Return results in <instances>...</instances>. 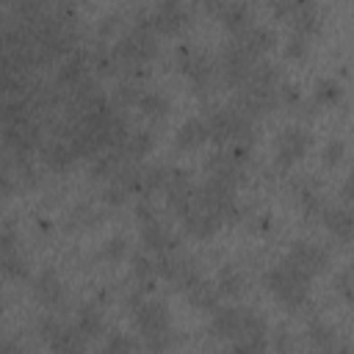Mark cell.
Returning a JSON list of instances; mask_svg holds the SVG:
<instances>
[{
    "instance_id": "cell-21",
    "label": "cell",
    "mask_w": 354,
    "mask_h": 354,
    "mask_svg": "<svg viewBox=\"0 0 354 354\" xmlns=\"http://www.w3.org/2000/svg\"><path fill=\"white\" fill-rule=\"evenodd\" d=\"M216 285H218V293H221V296H227V299H238V296H243V293L249 290V277H246L238 266L227 263V266L218 268V274H216Z\"/></svg>"
},
{
    "instance_id": "cell-35",
    "label": "cell",
    "mask_w": 354,
    "mask_h": 354,
    "mask_svg": "<svg viewBox=\"0 0 354 354\" xmlns=\"http://www.w3.org/2000/svg\"><path fill=\"white\" fill-rule=\"evenodd\" d=\"M144 343H138V340H133V337H127V335H122V332H108V337H105V343H102V348L105 351H111V354H119V351H138Z\"/></svg>"
},
{
    "instance_id": "cell-11",
    "label": "cell",
    "mask_w": 354,
    "mask_h": 354,
    "mask_svg": "<svg viewBox=\"0 0 354 354\" xmlns=\"http://www.w3.org/2000/svg\"><path fill=\"white\" fill-rule=\"evenodd\" d=\"M285 257L290 263H296L301 271H307L310 277H318V274H324L329 268V252L315 241H304V238L293 241Z\"/></svg>"
},
{
    "instance_id": "cell-25",
    "label": "cell",
    "mask_w": 354,
    "mask_h": 354,
    "mask_svg": "<svg viewBox=\"0 0 354 354\" xmlns=\"http://www.w3.org/2000/svg\"><path fill=\"white\" fill-rule=\"evenodd\" d=\"M249 53H254L257 58L260 55H266V53H271L274 47H277V33L271 30V28H263V25H252L249 30H243L241 36H235Z\"/></svg>"
},
{
    "instance_id": "cell-2",
    "label": "cell",
    "mask_w": 354,
    "mask_h": 354,
    "mask_svg": "<svg viewBox=\"0 0 354 354\" xmlns=\"http://www.w3.org/2000/svg\"><path fill=\"white\" fill-rule=\"evenodd\" d=\"M310 274L301 271L296 263H290L288 257H282L277 266H271L263 274V285L268 288V293L277 299L279 307H285L288 313H296L307 304L310 299Z\"/></svg>"
},
{
    "instance_id": "cell-9",
    "label": "cell",
    "mask_w": 354,
    "mask_h": 354,
    "mask_svg": "<svg viewBox=\"0 0 354 354\" xmlns=\"http://www.w3.org/2000/svg\"><path fill=\"white\" fill-rule=\"evenodd\" d=\"M149 25L158 36L174 39L180 36L188 25H191V14L183 6V0H160L152 11H149Z\"/></svg>"
},
{
    "instance_id": "cell-3",
    "label": "cell",
    "mask_w": 354,
    "mask_h": 354,
    "mask_svg": "<svg viewBox=\"0 0 354 354\" xmlns=\"http://www.w3.org/2000/svg\"><path fill=\"white\" fill-rule=\"evenodd\" d=\"M133 324L144 340V348H149V351H166L177 343V337L171 332V313L160 299L141 301L133 313Z\"/></svg>"
},
{
    "instance_id": "cell-20",
    "label": "cell",
    "mask_w": 354,
    "mask_h": 354,
    "mask_svg": "<svg viewBox=\"0 0 354 354\" xmlns=\"http://www.w3.org/2000/svg\"><path fill=\"white\" fill-rule=\"evenodd\" d=\"M218 299H221L218 285L210 282V279H205V277H199V279L185 290V301H188L194 310H202V313H213V310L218 307Z\"/></svg>"
},
{
    "instance_id": "cell-39",
    "label": "cell",
    "mask_w": 354,
    "mask_h": 354,
    "mask_svg": "<svg viewBox=\"0 0 354 354\" xmlns=\"http://www.w3.org/2000/svg\"><path fill=\"white\" fill-rule=\"evenodd\" d=\"M279 105H290V108L301 105V91H299L296 83H282L279 86Z\"/></svg>"
},
{
    "instance_id": "cell-26",
    "label": "cell",
    "mask_w": 354,
    "mask_h": 354,
    "mask_svg": "<svg viewBox=\"0 0 354 354\" xmlns=\"http://www.w3.org/2000/svg\"><path fill=\"white\" fill-rule=\"evenodd\" d=\"M136 108H138L149 122H163V119L169 116V111H171V102H169V97H166L163 91H144Z\"/></svg>"
},
{
    "instance_id": "cell-37",
    "label": "cell",
    "mask_w": 354,
    "mask_h": 354,
    "mask_svg": "<svg viewBox=\"0 0 354 354\" xmlns=\"http://www.w3.org/2000/svg\"><path fill=\"white\" fill-rule=\"evenodd\" d=\"M130 196H133V194H130V188H127L124 183H119V180H111V183L105 185V191H102V199H105L108 205H113V207L124 205Z\"/></svg>"
},
{
    "instance_id": "cell-1",
    "label": "cell",
    "mask_w": 354,
    "mask_h": 354,
    "mask_svg": "<svg viewBox=\"0 0 354 354\" xmlns=\"http://www.w3.org/2000/svg\"><path fill=\"white\" fill-rule=\"evenodd\" d=\"M279 69L268 61H257V66L252 69L249 80L241 83L235 88V105L249 113L252 119H263L266 113H271L279 105Z\"/></svg>"
},
{
    "instance_id": "cell-38",
    "label": "cell",
    "mask_w": 354,
    "mask_h": 354,
    "mask_svg": "<svg viewBox=\"0 0 354 354\" xmlns=\"http://www.w3.org/2000/svg\"><path fill=\"white\" fill-rule=\"evenodd\" d=\"M335 290L346 299L348 307H354V271H337L335 274Z\"/></svg>"
},
{
    "instance_id": "cell-29",
    "label": "cell",
    "mask_w": 354,
    "mask_h": 354,
    "mask_svg": "<svg viewBox=\"0 0 354 354\" xmlns=\"http://www.w3.org/2000/svg\"><path fill=\"white\" fill-rule=\"evenodd\" d=\"M307 343L313 346V348H321V351H329V348H337V332L329 326V324H324V321H310L307 324Z\"/></svg>"
},
{
    "instance_id": "cell-44",
    "label": "cell",
    "mask_w": 354,
    "mask_h": 354,
    "mask_svg": "<svg viewBox=\"0 0 354 354\" xmlns=\"http://www.w3.org/2000/svg\"><path fill=\"white\" fill-rule=\"evenodd\" d=\"M351 241H354V238H351Z\"/></svg>"
},
{
    "instance_id": "cell-10",
    "label": "cell",
    "mask_w": 354,
    "mask_h": 354,
    "mask_svg": "<svg viewBox=\"0 0 354 354\" xmlns=\"http://www.w3.org/2000/svg\"><path fill=\"white\" fill-rule=\"evenodd\" d=\"M30 293L33 301L47 313H61L66 307V288L55 274V268H41L30 282Z\"/></svg>"
},
{
    "instance_id": "cell-16",
    "label": "cell",
    "mask_w": 354,
    "mask_h": 354,
    "mask_svg": "<svg viewBox=\"0 0 354 354\" xmlns=\"http://www.w3.org/2000/svg\"><path fill=\"white\" fill-rule=\"evenodd\" d=\"M39 155H41V163H44L50 171H66V169H72L75 160H80V158L75 155L72 144H69L66 138H61V136L47 138V141L39 147Z\"/></svg>"
},
{
    "instance_id": "cell-31",
    "label": "cell",
    "mask_w": 354,
    "mask_h": 354,
    "mask_svg": "<svg viewBox=\"0 0 354 354\" xmlns=\"http://www.w3.org/2000/svg\"><path fill=\"white\" fill-rule=\"evenodd\" d=\"M290 28H293V33H301V36H307V39L318 36V30H321V14H318V8L313 6V8L301 11V14H296V17L290 19Z\"/></svg>"
},
{
    "instance_id": "cell-6",
    "label": "cell",
    "mask_w": 354,
    "mask_h": 354,
    "mask_svg": "<svg viewBox=\"0 0 354 354\" xmlns=\"http://www.w3.org/2000/svg\"><path fill=\"white\" fill-rule=\"evenodd\" d=\"M310 149H313V133L301 124H288L279 130V136L274 141V163H277V169L288 171Z\"/></svg>"
},
{
    "instance_id": "cell-23",
    "label": "cell",
    "mask_w": 354,
    "mask_h": 354,
    "mask_svg": "<svg viewBox=\"0 0 354 354\" xmlns=\"http://www.w3.org/2000/svg\"><path fill=\"white\" fill-rule=\"evenodd\" d=\"M75 324H77V329L88 337V343L105 335V315H102V310H100L97 301H86V304H80Z\"/></svg>"
},
{
    "instance_id": "cell-15",
    "label": "cell",
    "mask_w": 354,
    "mask_h": 354,
    "mask_svg": "<svg viewBox=\"0 0 354 354\" xmlns=\"http://www.w3.org/2000/svg\"><path fill=\"white\" fill-rule=\"evenodd\" d=\"M221 218L210 210V207H205V205H191V210L183 216V230L191 235V238H199V241H207V238H213L218 230H221Z\"/></svg>"
},
{
    "instance_id": "cell-17",
    "label": "cell",
    "mask_w": 354,
    "mask_h": 354,
    "mask_svg": "<svg viewBox=\"0 0 354 354\" xmlns=\"http://www.w3.org/2000/svg\"><path fill=\"white\" fill-rule=\"evenodd\" d=\"M205 141H210V130H207V119H202V116L185 119L174 133V149L177 152H194Z\"/></svg>"
},
{
    "instance_id": "cell-30",
    "label": "cell",
    "mask_w": 354,
    "mask_h": 354,
    "mask_svg": "<svg viewBox=\"0 0 354 354\" xmlns=\"http://www.w3.org/2000/svg\"><path fill=\"white\" fill-rule=\"evenodd\" d=\"M141 86H138V77H122L119 83H116V88H113V102L119 105V108H133V105H138V100H141Z\"/></svg>"
},
{
    "instance_id": "cell-4",
    "label": "cell",
    "mask_w": 354,
    "mask_h": 354,
    "mask_svg": "<svg viewBox=\"0 0 354 354\" xmlns=\"http://www.w3.org/2000/svg\"><path fill=\"white\" fill-rule=\"evenodd\" d=\"M174 64H177L180 75L194 86L196 94L207 91L218 80V64L207 53H202L196 47H180L177 55H174Z\"/></svg>"
},
{
    "instance_id": "cell-32",
    "label": "cell",
    "mask_w": 354,
    "mask_h": 354,
    "mask_svg": "<svg viewBox=\"0 0 354 354\" xmlns=\"http://www.w3.org/2000/svg\"><path fill=\"white\" fill-rule=\"evenodd\" d=\"M97 257H100L102 263H111V266L122 263V260L127 257V241H124L122 235H113V238H108V241L100 246Z\"/></svg>"
},
{
    "instance_id": "cell-34",
    "label": "cell",
    "mask_w": 354,
    "mask_h": 354,
    "mask_svg": "<svg viewBox=\"0 0 354 354\" xmlns=\"http://www.w3.org/2000/svg\"><path fill=\"white\" fill-rule=\"evenodd\" d=\"M307 53H310V39L301 36V33H290L288 41H285V47H282V55L288 61H301Z\"/></svg>"
},
{
    "instance_id": "cell-12",
    "label": "cell",
    "mask_w": 354,
    "mask_h": 354,
    "mask_svg": "<svg viewBox=\"0 0 354 354\" xmlns=\"http://www.w3.org/2000/svg\"><path fill=\"white\" fill-rule=\"evenodd\" d=\"M205 171H207V177L221 180V183H230V185L238 188L243 183V177H246V163H241L238 158H232L227 149H218V152H213L205 160Z\"/></svg>"
},
{
    "instance_id": "cell-41",
    "label": "cell",
    "mask_w": 354,
    "mask_h": 354,
    "mask_svg": "<svg viewBox=\"0 0 354 354\" xmlns=\"http://www.w3.org/2000/svg\"><path fill=\"white\" fill-rule=\"evenodd\" d=\"M340 199H343V202H354V163H351L346 180H343V185H340Z\"/></svg>"
},
{
    "instance_id": "cell-14",
    "label": "cell",
    "mask_w": 354,
    "mask_h": 354,
    "mask_svg": "<svg viewBox=\"0 0 354 354\" xmlns=\"http://www.w3.org/2000/svg\"><path fill=\"white\" fill-rule=\"evenodd\" d=\"M243 318H246V307H216L210 315V335L216 340H227L232 343L241 329H243Z\"/></svg>"
},
{
    "instance_id": "cell-22",
    "label": "cell",
    "mask_w": 354,
    "mask_h": 354,
    "mask_svg": "<svg viewBox=\"0 0 354 354\" xmlns=\"http://www.w3.org/2000/svg\"><path fill=\"white\" fill-rule=\"evenodd\" d=\"M152 147H155V133L147 130V127H133V130L124 136V141L119 144V149L124 152V158H127V160H136V163H138L144 155H149Z\"/></svg>"
},
{
    "instance_id": "cell-42",
    "label": "cell",
    "mask_w": 354,
    "mask_h": 354,
    "mask_svg": "<svg viewBox=\"0 0 354 354\" xmlns=\"http://www.w3.org/2000/svg\"><path fill=\"white\" fill-rule=\"evenodd\" d=\"M249 227L257 230V232H268V230H271V216H268V213H266V216H257V218H252Z\"/></svg>"
},
{
    "instance_id": "cell-33",
    "label": "cell",
    "mask_w": 354,
    "mask_h": 354,
    "mask_svg": "<svg viewBox=\"0 0 354 354\" xmlns=\"http://www.w3.org/2000/svg\"><path fill=\"white\" fill-rule=\"evenodd\" d=\"M315 6V0H271V11H274V17L277 19H293L296 14H301V11H307V8H313Z\"/></svg>"
},
{
    "instance_id": "cell-13",
    "label": "cell",
    "mask_w": 354,
    "mask_h": 354,
    "mask_svg": "<svg viewBox=\"0 0 354 354\" xmlns=\"http://www.w3.org/2000/svg\"><path fill=\"white\" fill-rule=\"evenodd\" d=\"M138 232H141V243H144L147 252L163 254V252H174V249L180 246V238L169 230L166 221H160V216L152 218V221L138 224Z\"/></svg>"
},
{
    "instance_id": "cell-28",
    "label": "cell",
    "mask_w": 354,
    "mask_h": 354,
    "mask_svg": "<svg viewBox=\"0 0 354 354\" xmlns=\"http://www.w3.org/2000/svg\"><path fill=\"white\" fill-rule=\"evenodd\" d=\"M3 252V260H0V268H3V277L6 279H25L28 277V257L17 249V246H8V249H0Z\"/></svg>"
},
{
    "instance_id": "cell-5",
    "label": "cell",
    "mask_w": 354,
    "mask_h": 354,
    "mask_svg": "<svg viewBox=\"0 0 354 354\" xmlns=\"http://www.w3.org/2000/svg\"><path fill=\"white\" fill-rule=\"evenodd\" d=\"M257 55L254 53H249L238 39H232L224 50H221V55H218V80L224 83V86H230V88H238L241 83H246L249 80V75H252V69L257 66Z\"/></svg>"
},
{
    "instance_id": "cell-43",
    "label": "cell",
    "mask_w": 354,
    "mask_h": 354,
    "mask_svg": "<svg viewBox=\"0 0 354 354\" xmlns=\"http://www.w3.org/2000/svg\"><path fill=\"white\" fill-rule=\"evenodd\" d=\"M199 8H205V11H210V14H216V8L221 6V0H194Z\"/></svg>"
},
{
    "instance_id": "cell-36",
    "label": "cell",
    "mask_w": 354,
    "mask_h": 354,
    "mask_svg": "<svg viewBox=\"0 0 354 354\" xmlns=\"http://www.w3.org/2000/svg\"><path fill=\"white\" fill-rule=\"evenodd\" d=\"M343 155H346V141H343V138H329V141L324 144V149H321L324 166H337V163L343 160Z\"/></svg>"
},
{
    "instance_id": "cell-24",
    "label": "cell",
    "mask_w": 354,
    "mask_h": 354,
    "mask_svg": "<svg viewBox=\"0 0 354 354\" xmlns=\"http://www.w3.org/2000/svg\"><path fill=\"white\" fill-rule=\"evenodd\" d=\"M130 279H133V285H136L138 290L149 293L152 285H155V279H160L155 260H152L149 254H144V252L133 254V257H130Z\"/></svg>"
},
{
    "instance_id": "cell-40",
    "label": "cell",
    "mask_w": 354,
    "mask_h": 354,
    "mask_svg": "<svg viewBox=\"0 0 354 354\" xmlns=\"http://www.w3.org/2000/svg\"><path fill=\"white\" fill-rule=\"evenodd\" d=\"M119 25H122V17H119V14H111V17H105V19L100 22V28H97L100 39H102V41H105V39H111V36L119 30Z\"/></svg>"
},
{
    "instance_id": "cell-8",
    "label": "cell",
    "mask_w": 354,
    "mask_h": 354,
    "mask_svg": "<svg viewBox=\"0 0 354 354\" xmlns=\"http://www.w3.org/2000/svg\"><path fill=\"white\" fill-rule=\"evenodd\" d=\"M39 332L44 337V343L53 348V351H83L88 346V337L77 329V324H64L53 315H44L39 321Z\"/></svg>"
},
{
    "instance_id": "cell-18",
    "label": "cell",
    "mask_w": 354,
    "mask_h": 354,
    "mask_svg": "<svg viewBox=\"0 0 354 354\" xmlns=\"http://www.w3.org/2000/svg\"><path fill=\"white\" fill-rule=\"evenodd\" d=\"M216 17L221 19V25L232 33V36H241L243 30H249L254 25V17H252V8L241 0H221V6L216 8Z\"/></svg>"
},
{
    "instance_id": "cell-19",
    "label": "cell",
    "mask_w": 354,
    "mask_h": 354,
    "mask_svg": "<svg viewBox=\"0 0 354 354\" xmlns=\"http://www.w3.org/2000/svg\"><path fill=\"white\" fill-rule=\"evenodd\" d=\"M321 218H324L326 232L335 235L337 241H351V238H354V210H351L348 205H332V207H324Z\"/></svg>"
},
{
    "instance_id": "cell-7",
    "label": "cell",
    "mask_w": 354,
    "mask_h": 354,
    "mask_svg": "<svg viewBox=\"0 0 354 354\" xmlns=\"http://www.w3.org/2000/svg\"><path fill=\"white\" fill-rule=\"evenodd\" d=\"M155 266H158V277L166 279L169 285H174L177 290H188L202 274H199V266L194 257L183 254V252H163V254H155Z\"/></svg>"
},
{
    "instance_id": "cell-27",
    "label": "cell",
    "mask_w": 354,
    "mask_h": 354,
    "mask_svg": "<svg viewBox=\"0 0 354 354\" xmlns=\"http://www.w3.org/2000/svg\"><path fill=\"white\" fill-rule=\"evenodd\" d=\"M343 100V86L335 80V77H321L315 80L313 86V105H321V108H332Z\"/></svg>"
}]
</instances>
